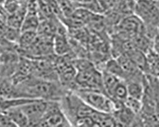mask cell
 Returning a JSON list of instances; mask_svg holds the SVG:
<instances>
[{"instance_id":"obj_1","label":"cell","mask_w":159,"mask_h":127,"mask_svg":"<svg viewBox=\"0 0 159 127\" xmlns=\"http://www.w3.org/2000/svg\"><path fill=\"white\" fill-rule=\"evenodd\" d=\"M15 85L19 98L59 101L68 91L59 81L46 80L33 76Z\"/></svg>"},{"instance_id":"obj_2","label":"cell","mask_w":159,"mask_h":127,"mask_svg":"<svg viewBox=\"0 0 159 127\" xmlns=\"http://www.w3.org/2000/svg\"><path fill=\"white\" fill-rule=\"evenodd\" d=\"M73 92L95 111L112 114L115 109L113 100L103 92L92 90H77Z\"/></svg>"},{"instance_id":"obj_3","label":"cell","mask_w":159,"mask_h":127,"mask_svg":"<svg viewBox=\"0 0 159 127\" xmlns=\"http://www.w3.org/2000/svg\"><path fill=\"white\" fill-rule=\"evenodd\" d=\"M39 126H71L58 100H48L44 115Z\"/></svg>"},{"instance_id":"obj_4","label":"cell","mask_w":159,"mask_h":127,"mask_svg":"<svg viewBox=\"0 0 159 127\" xmlns=\"http://www.w3.org/2000/svg\"><path fill=\"white\" fill-rule=\"evenodd\" d=\"M48 102V100L32 99L20 106L28 119L29 126H38L46 111Z\"/></svg>"},{"instance_id":"obj_5","label":"cell","mask_w":159,"mask_h":127,"mask_svg":"<svg viewBox=\"0 0 159 127\" xmlns=\"http://www.w3.org/2000/svg\"><path fill=\"white\" fill-rule=\"evenodd\" d=\"M136 15L144 22L150 25L159 23V10L155 2L151 0H141L138 2L134 7Z\"/></svg>"},{"instance_id":"obj_6","label":"cell","mask_w":159,"mask_h":127,"mask_svg":"<svg viewBox=\"0 0 159 127\" xmlns=\"http://www.w3.org/2000/svg\"><path fill=\"white\" fill-rule=\"evenodd\" d=\"M40 22L41 20L38 13L28 11L26 10V14L20 28V32H37Z\"/></svg>"},{"instance_id":"obj_7","label":"cell","mask_w":159,"mask_h":127,"mask_svg":"<svg viewBox=\"0 0 159 127\" xmlns=\"http://www.w3.org/2000/svg\"><path fill=\"white\" fill-rule=\"evenodd\" d=\"M7 115L9 117L10 120L15 125L18 126H29V121L25 116V114L22 111L20 106L12 107L5 112Z\"/></svg>"},{"instance_id":"obj_8","label":"cell","mask_w":159,"mask_h":127,"mask_svg":"<svg viewBox=\"0 0 159 127\" xmlns=\"http://www.w3.org/2000/svg\"><path fill=\"white\" fill-rule=\"evenodd\" d=\"M124 105L130 109L132 111H133L137 115L139 114L142 109V101L133 97H129L126 99L124 103Z\"/></svg>"},{"instance_id":"obj_9","label":"cell","mask_w":159,"mask_h":127,"mask_svg":"<svg viewBox=\"0 0 159 127\" xmlns=\"http://www.w3.org/2000/svg\"><path fill=\"white\" fill-rule=\"evenodd\" d=\"M152 46L153 53L159 56V34H157L154 37Z\"/></svg>"},{"instance_id":"obj_10","label":"cell","mask_w":159,"mask_h":127,"mask_svg":"<svg viewBox=\"0 0 159 127\" xmlns=\"http://www.w3.org/2000/svg\"><path fill=\"white\" fill-rule=\"evenodd\" d=\"M156 116H157V118L158 121V122H159V104H158V105H157V107Z\"/></svg>"},{"instance_id":"obj_11","label":"cell","mask_w":159,"mask_h":127,"mask_svg":"<svg viewBox=\"0 0 159 127\" xmlns=\"http://www.w3.org/2000/svg\"><path fill=\"white\" fill-rule=\"evenodd\" d=\"M22 1H27V0H22Z\"/></svg>"}]
</instances>
